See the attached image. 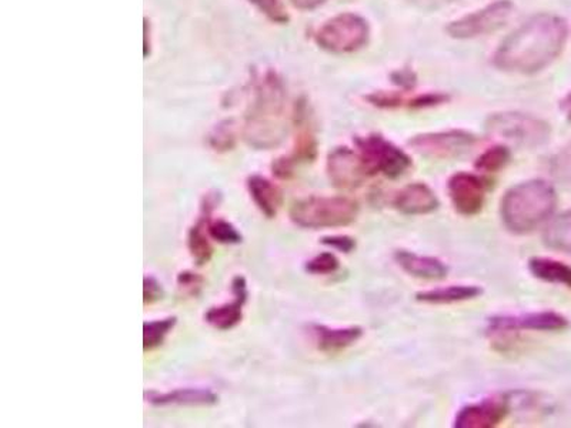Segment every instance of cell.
I'll list each match as a JSON object with an SVG mask.
<instances>
[{
    "instance_id": "277c9868",
    "label": "cell",
    "mask_w": 571,
    "mask_h": 428,
    "mask_svg": "<svg viewBox=\"0 0 571 428\" xmlns=\"http://www.w3.org/2000/svg\"><path fill=\"white\" fill-rule=\"evenodd\" d=\"M360 206L352 197L309 196L293 201L289 210L293 223L301 229H338L356 221Z\"/></svg>"
},
{
    "instance_id": "ac0fdd59",
    "label": "cell",
    "mask_w": 571,
    "mask_h": 428,
    "mask_svg": "<svg viewBox=\"0 0 571 428\" xmlns=\"http://www.w3.org/2000/svg\"><path fill=\"white\" fill-rule=\"evenodd\" d=\"M395 260L403 271L421 281H443L449 274V267L440 259L421 256L410 250H397Z\"/></svg>"
},
{
    "instance_id": "9a60e30c",
    "label": "cell",
    "mask_w": 571,
    "mask_h": 428,
    "mask_svg": "<svg viewBox=\"0 0 571 428\" xmlns=\"http://www.w3.org/2000/svg\"><path fill=\"white\" fill-rule=\"evenodd\" d=\"M393 206L406 216H425L439 209L440 200L426 183H410L403 187Z\"/></svg>"
},
{
    "instance_id": "ffe728a7",
    "label": "cell",
    "mask_w": 571,
    "mask_h": 428,
    "mask_svg": "<svg viewBox=\"0 0 571 428\" xmlns=\"http://www.w3.org/2000/svg\"><path fill=\"white\" fill-rule=\"evenodd\" d=\"M367 100L373 106H377V108L383 109H421L431 108V106L448 102L449 98L448 96L441 94L405 96L402 94H387V91H381V94L367 96Z\"/></svg>"
},
{
    "instance_id": "1f68e13d",
    "label": "cell",
    "mask_w": 571,
    "mask_h": 428,
    "mask_svg": "<svg viewBox=\"0 0 571 428\" xmlns=\"http://www.w3.org/2000/svg\"><path fill=\"white\" fill-rule=\"evenodd\" d=\"M262 13H265L272 22L287 23L289 22V14L286 12L285 4L282 0H249Z\"/></svg>"
},
{
    "instance_id": "f1b7e54d",
    "label": "cell",
    "mask_w": 571,
    "mask_h": 428,
    "mask_svg": "<svg viewBox=\"0 0 571 428\" xmlns=\"http://www.w3.org/2000/svg\"><path fill=\"white\" fill-rule=\"evenodd\" d=\"M550 173L554 180L571 187V141L551 158Z\"/></svg>"
},
{
    "instance_id": "f546056e",
    "label": "cell",
    "mask_w": 571,
    "mask_h": 428,
    "mask_svg": "<svg viewBox=\"0 0 571 428\" xmlns=\"http://www.w3.org/2000/svg\"><path fill=\"white\" fill-rule=\"evenodd\" d=\"M209 144L213 151L219 153L232 151L234 144H237L232 120H227V122L220 123L219 127L213 129L209 136Z\"/></svg>"
},
{
    "instance_id": "8d00e7d4",
    "label": "cell",
    "mask_w": 571,
    "mask_h": 428,
    "mask_svg": "<svg viewBox=\"0 0 571 428\" xmlns=\"http://www.w3.org/2000/svg\"><path fill=\"white\" fill-rule=\"evenodd\" d=\"M407 2L415 4L417 8L426 9V11H433V9L446 7L453 0H407Z\"/></svg>"
},
{
    "instance_id": "e0dca14e",
    "label": "cell",
    "mask_w": 571,
    "mask_h": 428,
    "mask_svg": "<svg viewBox=\"0 0 571 428\" xmlns=\"http://www.w3.org/2000/svg\"><path fill=\"white\" fill-rule=\"evenodd\" d=\"M147 403L156 407L166 406H213L219 402L218 394L208 388H176L172 392H146Z\"/></svg>"
},
{
    "instance_id": "d6986e66",
    "label": "cell",
    "mask_w": 571,
    "mask_h": 428,
    "mask_svg": "<svg viewBox=\"0 0 571 428\" xmlns=\"http://www.w3.org/2000/svg\"><path fill=\"white\" fill-rule=\"evenodd\" d=\"M248 190L257 209L267 219H275L283 205L281 187L266 179V177L253 175L248 179Z\"/></svg>"
},
{
    "instance_id": "d6a6232c",
    "label": "cell",
    "mask_w": 571,
    "mask_h": 428,
    "mask_svg": "<svg viewBox=\"0 0 571 428\" xmlns=\"http://www.w3.org/2000/svg\"><path fill=\"white\" fill-rule=\"evenodd\" d=\"M204 285V277L199 276L198 273L182 272L179 276H177V286H179L182 293L186 296H198Z\"/></svg>"
},
{
    "instance_id": "603a6c76",
    "label": "cell",
    "mask_w": 571,
    "mask_h": 428,
    "mask_svg": "<svg viewBox=\"0 0 571 428\" xmlns=\"http://www.w3.org/2000/svg\"><path fill=\"white\" fill-rule=\"evenodd\" d=\"M543 243L556 252L571 253V210L563 211L547 223Z\"/></svg>"
},
{
    "instance_id": "30bf717a",
    "label": "cell",
    "mask_w": 571,
    "mask_h": 428,
    "mask_svg": "<svg viewBox=\"0 0 571 428\" xmlns=\"http://www.w3.org/2000/svg\"><path fill=\"white\" fill-rule=\"evenodd\" d=\"M569 320L554 311L527 312L521 316H496L488 320V336H505L520 330L561 331L568 329Z\"/></svg>"
},
{
    "instance_id": "484cf974",
    "label": "cell",
    "mask_w": 571,
    "mask_h": 428,
    "mask_svg": "<svg viewBox=\"0 0 571 428\" xmlns=\"http://www.w3.org/2000/svg\"><path fill=\"white\" fill-rule=\"evenodd\" d=\"M510 161V149L498 144V146H493L487 149L486 152H483L482 155L476 158V162H474V167H476L479 172L497 173L505 169Z\"/></svg>"
},
{
    "instance_id": "9c48e42d",
    "label": "cell",
    "mask_w": 571,
    "mask_h": 428,
    "mask_svg": "<svg viewBox=\"0 0 571 428\" xmlns=\"http://www.w3.org/2000/svg\"><path fill=\"white\" fill-rule=\"evenodd\" d=\"M477 142L479 139L474 134L464 130H449V132L419 134L409 143L421 156L453 161L468 155Z\"/></svg>"
},
{
    "instance_id": "6da1fadb",
    "label": "cell",
    "mask_w": 571,
    "mask_h": 428,
    "mask_svg": "<svg viewBox=\"0 0 571 428\" xmlns=\"http://www.w3.org/2000/svg\"><path fill=\"white\" fill-rule=\"evenodd\" d=\"M569 37L568 23L553 14H537L503 41L494 65L512 74L532 75L553 64Z\"/></svg>"
},
{
    "instance_id": "7a4b0ae2",
    "label": "cell",
    "mask_w": 571,
    "mask_h": 428,
    "mask_svg": "<svg viewBox=\"0 0 571 428\" xmlns=\"http://www.w3.org/2000/svg\"><path fill=\"white\" fill-rule=\"evenodd\" d=\"M286 91L275 74H267L254 86L243 134L259 151H271L286 138Z\"/></svg>"
},
{
    "instance_id": "8992f818",
    "label": "cell",
    "mask_w": 571,
    "mask_h": 428,
    "mask_svg": "<svg viewBox=\"0 0 571 428\" xmlns=\"http://www.w3.org/2000/svg\"><path fill=\"white\" fill-rule=\"evenodd\" d=\"M354 143L371 177L383 175L387 179L396 180L406 175L413 165L411 157L403 149L381 134L358 138Z\"/></svg>"
},
{
    "instance_id": "ba28073f",
    "label": "cell",
    "mask_w": 571,
    "mask_h": 428,
    "mask_svg": "<svg viewBox=\"0 0 571 428\" xmlns=\"http://www.w3.org/2000/svg\"><path fill=\"white\" fill-rule=\"evenodd\" d=\"M512 13L510 0H497L477 12L450 23L448 32L455 40H473V37L491 35L506 25Z\"/></svg>"
},
{
    "instance_id": "5bb4252c",
    "label": "cell",
    "mask_w": 571,
    "mask_h": 428,
    "mask_svg": "<svg viewBox=\"0 0 571 428\" xmlns=\"http://www.w3.org/2000/svg\"><path fill=\"white\" fill-rule=\"evenodd\" d=\"M510 406L506 400H483L469 404L454 418L455 428H493L502 425L508 416Z\"/></svg>"
},
{
    "instance_id": "4fadbf2b",
    "label": "cell",
    "mask_w": 571,
    "mask_h": 428,
    "mask_svg": "<svg viewBox=\"0 0 571 428\" xmlns=\"http://www.w3.org/2000/svg\"><path fill=\"white\" fill-rule=\"evenodd\" d=\"M220 204V195L218 191H212L204 197L201 201V216L189 230L187 234V249H189L190 256L194 257L198 266H205L213 256V248L210 244V235L208 232V221L212 211L218 208Z\"/></svg>"
},
{
    "instance_id": "f35d334b",
    "label": "cell",
    "mask_w": 571,
    "mask_h": 428,
    "mask_svg": "<svg viewBox=\"0 0 571 428\" xmlns=\"http://www.w3.org/2000/svg\"><path fill=\"white\" fill-rule=\"evenodd\" d=\"M561 110H563L565 118L571 122V94L565 96V99L561 102Z\"/></svg>"
},
{
    "instance_id": "cb8c5ba5",
    "label": "cell",
    "mask_w": 571,
    "mask_h": 428,
    "mask_svg": "<svg viewBox=\"0 0 571 428\" xmlns=\"http://www.w3.org/2000/svg\"><path fill=\"white\" fill-rule=\"evenodd\" d=\"M246 300L234 297L232 303L227 305L210 307L205 312L206 323L215 327L216 330L228 331L234 329L243 319V305Z\"/></svg>"
},
{
    "instance_id": "d4e9b609",
    "label": "cell",
    "mask_w": 571,
    "mask_h": 428,
    "mask_svg": "<svg viewBox=\"0 0 571 428\" xmlns=\"http://www.w3.org/2000/svg\"><path fill=\"white\" fill-rule=\"evenodd\" d=\"M176 317H167V319L146 321L143 325V350L152 351L161 348L171 331L175 329Z\"/></svg>"
},
{
    "instance_id": "5b68a950",
    "label": "cell",
    "mask_w": 571,
    "mask_h": 428,
    "mask_svg": "<svg viewBox=\"0 0 571 428\" xmlns=\"http://www.w3.org/2000/svg\"><path fill=\"white\" fill-rule=\"evenodd\" d=\"M491 136L521 149H537L550 141V124L531 114L506 112L492 114L486 122Z\"/></svg>"
},
{
    "instance_id": "52a82bcc",
    "label": "cell",
    "mask_w": 571,
    "mask_h": 428,
    "mask_svg": "<svg viewBox=\"0 0 571 428\" xmlns=\"http://www.w3.org/2000/svg\"><path fill=\"white\" fill-rule=\"evenodd\" d=\"M369 25L354 13L338 14L316 33V42L325 51L352 53L362 50L369 41Z\"/></svg>"
},
{
    "instance_id": "7c38bea8",
    "label": "cell",
    "mask_w": 571,
    "mask_h": 428,
    "mask_svg": "<svg viewBox=\"0 0 571 428\" xmlns=\"http://www.w3.org/2000/svg\"><path fill=\"white\" fill-rule=\"evenodd\" d=\"M328 176L336 189L354 190L371 177L362 156L348 147H336L328 156Z\"/></svg>"
},
{
    "instance_id": "4316f807",
    "label": "cell",
    "mask_w": 571,
    "mask_h": 428,
    "mask_svg": "<svg viewBox=\"0 0 571 428\" xmlns=\"http://www.w3.org/2000/svg\"><path fill=\"white\" fill-rule=\"evenodd\" d=\"M286 157L289 158L295 166L300 165V163L315 162V158L318 157V142H316L314 134L310 132H301L299 136L296 138V144L292 155Z\"/></svg>"
},
{
    "instance_id": "7402d4cb",
    "label": "cell",
    "mask_w": 571,
    "mask_h": 428,
    "mask_svg": "<svg viewBox=\"0 0 571 428\" xmlns=\"http://www.w3.org/2000/svg\"><path fill=\"white\" fill-rule=\"evenodd\" d=\"M529 268L536 278L571 288V266L559 260L549 257H535L529 262Z\"/></svg>"
},
{
    "instance_id": "44dd1931",
    "label": "cell",
    "mask_w": 571,
    "mask_h": 428,
    "mask_svg": "<svg viewBox=\"0 0 571 428\" xmlns=\"http://www.w3.org/2000/svg\"><path fill=\"white\" fill-rule=\"evenodd\" d=\"M483 295V288L479 286L454 285L448 287L431 288L416 295V300L427 305H453V303L477 299Z\"/></svg>"
},
{
    "instance_id": "83f0119b",
    "label": "cell",
    "mask_w": 571,
    "mask_h": 428,
    "mask_svg": "<svg viewBox=\"0 0 571 428\" xmlns=\"http://www.w3.org/2000/svg\"><path fill=\"white\" fill-rule=\"evenodd\" d=\"M210 239L220 244H239L243 242V235L228 220L218 219L208 221Z\"/></svg>"
},
{
    "instance_id": "4dcf8cb0",
    "label": "cell",
    "mask_w": 571,
    "mask_h": 428,
    "mask_svg": "<svg viewBox=\"0 0 571 428\" xmlns=\"http://www.w3.org/2000/svg\"><path fill=\"white\" fill-rule=\"evenodd\" d=\"M340 262L338 256L332 252H323L309 260L306 263V272L315 274V276H328L339 271Z\"/></svg>"
},
{
    "instance_id": "836d02e7",
    "label": "cell",
    "mask_w": 571,
    "mask_h": 428,
    "mask_svg": "<svg viewBox=\"0 0 571 428\" xmlns=\"http://www.w3.org/2000/svg\"><path fill=\"white\" fill-rule=\"evenodd\" d=\"M163 296H165V292L157 278L151 276L143 278V303L145 305L161 301Z\"/></svg>"
},
{
    "instance_id": "8fae6325",
    "label": "cell",
    "mask_w": 571,
    "mask_h": 428,
    "mask_svg": "<svg viewBox=\"0 0 571 428\" xmlns=\"http://www.w3.org/2000/svg\"><path fill=\"white\" fill-rule=\"evenodd\" d=\"M450 200L455 211L464 218H473L486 204L487 183L473 173H455L448 182Z\"/></svg>"
},
{
    "instance_id": "2e32d148",
    "label": "cell",
    "mask_w": 571,
    "mask_h": 428,
    "mask_svg": "<svg viewBox=\"0 0 571 428\" xmlns=\"http://www.w3.org/2000/svg\"><path fill=\"white\" fill-rule=\"evenodd\" d=\"M310 334L314 336L316 348L321 353L336 354L356 344L363 338V329L362 327L332 329L323 325H310Z\"/></svg>"
},
{
    "instance_id": "74e56055",
    "label": "cell",
    "mask_w": 571,
    "mask_h": 428,
    "mask_svg": "<svg viewBox=\"0 0 571 428\" xmlns=\"http://www.w3.org/2000/svg\"><path fill=\"white\" fill-rule=\"evenodd\" d=\"M293 7L301 9V11H311V9L319 8L326 0H290Z\"/></svg>"
},
{
    "instance_id": "e575fe53",
    "label": "cell",
    "mask_w": 571,
    "mask_h": 428,
    "mask_svg": "<svg viewBox=\"0 0 571 428\" xmlns=\"http://www.w3.org/2000/svg\"><path fill=\"white\" fill-rule=\"evenodd\" d=\"M321 244L338 250L340 253H352L358 248L356 240L350 235H326L321 239Z\"/></svg>"
},
{
    "instance_id": "d590c367",
    "label": "cell",
    "mask_w": 571,
    "mask_h": 428,
    "mask_svg": "<svg viewBox=\"0 0 571 428\" xmlns=\"http://www.w3.org/2000/svg\"><path fill=\"white\" fill-rule=\"evenodd\" d=\"M273 175L282 180H289L295 176L296 167L286 156L276 158L272 165Z\"/></svg>"
},
{
    "instance_id": "3957f363",
    "label": "cell",
    "mask_w": 571,
    "mask_h": 428,
    "mask_svg": "<svg viewBox=\"0 0 571 428\" xmlns=\"http://www.w3.org/2000/svg\"><path fill=\"white\" fill-rule=\"evenodd\" d=\"M558 201L554 186L549 182L535 179L518 183L503 196V224L513 234L532 233L553 216Z\"/></svg>"
}]
</instances>
